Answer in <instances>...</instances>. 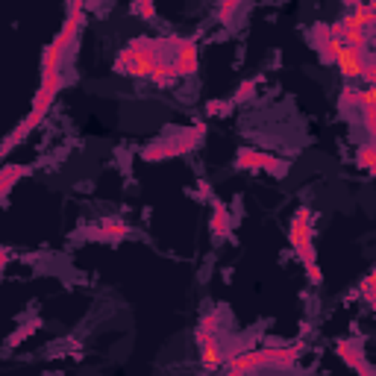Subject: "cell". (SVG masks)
Segmentation results:
<instances>
[{
  "instance_id": "6da1fadb",
  "label": "cell",
  "mask_w": 376,
  "mask_h": 376,
  "mask_svg": "<svg viewBox=\"0 0 376 376\" xmlns=\"http://www.w3.org/2000/svg\"><path fill=\"white\" fill-rule=\"evenodd\" d=\"M182 42L185 39H180V35H168V39H133L118 53L115 74H121V77H144V80H150L162 62L173 59L168 53L171 50L177 53Z\"/></svg>"
},
{
  "instance_id": "484cf974",
  "label": "cell",
  "mask_w": 376,
  "mask_h": 376,
  "mask_svg": "<svg viewBox=\"0 0 376 376\" xmlns=\"http://www.w3.org/2000/svg\"><path fill=\"white\" fill-rule=\"evenodd\" d=\"M35 327H39V321H33V323H27V327H21L18 332H12V335L6 338V344H9V347H15V344H21V341H24V338H30V335L35 332Z\"/></svg>"
},
{
  "instance_id": "7c38bea8",
  "label": "cell",
  "mask_w": 376,
  "mask_h": 376,
  "mask_svg": "<svg viewBox=\"0 0 376 376\" xmlns=\"http://www.w3.org/2000/svg\"><path fill=\"white\" fill-rule=\"evenodd\" d=\"M361 121H365V130L370 135V142L376 144V85H368L365 92H361Z\"/></svg>"
},
{
  "instance_id": "d4e9b609",
  "label": "cell",
  "mask_w": 376,
  "mask_h": 376,
  "mask_svg": "<svg viewBox=\"0 0 376 376\" xmlns=\"http://www.w3.org/2000/svg\"><path fill=\"white\" fill-rule=\"evenodd\" d=\"M332 39V24H315L311 27V44H323V42H330Z\"/></svg>"
},
{
  "instance_id": "f546056e",
  "label": "cell",
  "mask_w": 376,
  "mask_h": 376,
  "mask_svg": "<svg viewBox=\"0 0 376 376\" xmlns=\"http://www.w3.org/2000/svg\"><path fill=\"white\" fill-rule=\"evenodd\" d=\"M197 197L200 200H212V191H209V182L206 180H197Z\"/></svg>"
},
{
  "instance_id": "4316f807",
  "label": "cell",
  "mask_w": 376,
  "mask_h": 376,
  "mask_svg": "<svg viewBox=\"0 0 376 376\" xmlns=\"http://www.w3.org/2000/svg\"><path fill=\"white\" fill-rule=\"evenodd\" d=\"M361 80H365L368 85H376V53H368L365 71H361Z\"/></svg>"
},
{
  "instance_id": "44dd1931",
  "label": "cell",
  "mask_w": 376,
  "mask_h": 376,
  "mask_svg": "<svg viewBox=\"0 0 376 376\" xmlns=\"http://www.w3.org/2000/svg\"><path fill=\"white\" fill-rule=\"evenodd\" d=\"M130 12H133L135 18L153 21V18H156V3H153V0H133V3H130Z\"/></svg>"
},
{
  "instance_id": "52a82bcc",
  "label": "cell",
  "mask_w": 376,
  "mask_h": 376,
  "mask_svg": "<svg viewBox=\"0 0 376 376\" xmlns=\"http://www.w3.org/2000/svg\"><path fill=\"white\" fill-rule=\"evenodd\" d=\"M173 65H177L180 77H191L200 68V53H197V42L194 39H185L180 44V50L173 53Z\"/></svg>"
},
{
  "instance_id": "d6986e66",
  "label": "cell",
  "mask_w": 376,
  "mask_h": 376,
  "mask_svg": "<svg viewBox=\"0 0 376 376\" xmlns=\"http://www.w3.org/2000/svg\"><path fill=\"white\" fill-rule=\"evenodd\" d=\"M338 106H341L344 112H350L353 106H361V89H356L353 83H344L341 97H338Z\"/></svg>"
},
{
  "instance_id": "4dcf8cb0",
  "label": "cell",
  "mask_w": 376,
  "mask_h": 376,
  "mask_svg": "<svg viewBox=\"0 0 376 376\" xmlns=\"http://www.w3.org/2000/svg\"><path fill=\"white\" fill-rule=\"evenodd\" d=\"M68 9H85V0H65Z\"/></svg>"
},
{
  "instance_id": "8992f818",
  "label": "cell",
  "mask_w": 376,
  "mask_h": 376,
  "mask_svg": "<svg viewBox=\"0 0 376 376\" xmlns=\"http://www.w3.org/2000/svg\"><path fill=\"white\" fill-rule=\"evenodd\" d=\"M59 92H62V74L59 71H42V85H39V92H35V97H33V109L47 112Z\"/></svg>"
},
{
  "instance_id": "7402d4cb",
  "label": "cell",
  "mask_w": 376,
  "mask_h": 376,
  "mask_svg": "<svg viewBox=\"0 0 376 376\" xmlns=\"http://www.w3.org/2000/svg\"><path fill=\"white\" fill-rule=\"evenodd\" d=\"M256 92H259V80H256V77L241 80V85H238L235 94H232V103H244V100H250Z\"/></svg>"
},
{
  "instance_id": "83f0119b",
  "label": "cell",
  "mask_w": 376,
  "mask_h": 376,
  "mask_svg": "<svg viewBox=\"0 0 376 376\" xmlns=\"http://www.w3.org/2000/svg\"><path fill=\"white\" fill-rule=\"evenodd\" d=\"M361 297H365L368 303H370V300H376V271L370 273V277L361 280Z\"/></svg>"
},
{
  "instance_id": "5b68a950",
  "label": "cell",
  "mask_w": 376,
  "mask_h": 376,
  "mask_svg": "<svg viewBox=\"0 0 376 376\" xmlns=\"http://www.w3.org/2000/svg\"><path fill=\"white\" fill-rule=\"evenodd\" d=\"M368 53H370V50H359V47H350V44L341 47V53H338V62H335V65L341 68V74H344V80H347V83H353L356 77H361Z\"/></svg>"
},
{
  "instance_id": "603a6c76",
  "label": "cell",
  "mask_w": 376,
  "mask_h": 376,
  "mask_svg": "<svg viewBox=\"0 0 376 376\" xmlns=\"http://www.w3.org/2000/svg\"><path fill=\"white\" fill-rule=\"evenodd\" d=\"M232 112V100H209L206 103V115L209 118H227Z\"/></svg>"
},
{
  "instance_id": "9a60e30c",
  "label": "cell",
  "mask_w": 376,
  "mask_h": 376,
  "mask_svg": "<svg viewBox=\"0 0 376 376\" xmlns=\"http://www.w3.org/2000/svg\"><path fill=\"white\" fill-rule=\"evenodd\" d=\"M30 173V168H24V165H3L0 168V197H3V203L9 200V191L15 188L18 180H24Z\"/></svg>"
},
{
  "instance_id": "ac0fdd59",
  "label": "cell",
  "mask_w": 376,
  "mask_h": 376,
  "mask_svg": "<svg viewBox=\"0 0 376 376\" xmlns=\"http://www.w3.org/2000/svg\"><path fill=\"white\" fill-rule=\"evenodd\" d=\"M65 56V50H62L56 42H50L42 53V71H59V62Z\"/></svg>"
},
{
  "instance_id": "2e32d148",
  "label": "cell",
  "mask_w": 376,
  "mask_h": 376,
  "mask_svg": "<svg viewBox=\"0 0 376 376\" xmlns=\"http://www.w3.org/2000/svg\"><path fill=\"white\" fill-rule=\"evenodd\" d=\"M97 235L100 238H127L130 227L123 221H118V218H103V221H100V232Z\"/></svg>"
},
{
  "instance_id": "ba28073f",
  "label": "cell",
  "mask_w": 376,
  "mask_h": 376,
  "mask_svg": "<svg viewBox=\"0 0 376 376\" xmlns=\"http://www.w3.org/2000/svg\"><path fill=\"white\" fill-rule=\"evenodd\" d=\"M265 356H268V368H291L294 361L303 356V347L300 344H268L265 347Z\"/></svg>"
},
{
  "instance_id": "836d02e7",
  "label": "cell",
  "mask_w": 376,
  "mask_h": 376,
  "mask_svg": "<svg viewBox=\"0 0 376 376\" xmlns=\"http://www.w3.org/2000/svg\"><path fill=\"white\" fill-rule=\"evenodd\" d=\"M370 309H373V311H376V300H370Z\"/></svg>"
},
{
  "instance_id": "1f68e13d",
  "label": "cell",
  "mask_w": 376,
  "mask_h": 376,
  "mask_svg": "<svg viewBox=\"0 0 376 376\" xmlns=\"http://www.w3.org/2000/svg\"><path fill=\"white\" fill-rule=\"evenodd\" d=\"M0 256H3V259H0V265L6 268V265H9V247H3V250H0Z\"/></svg>"
},
{
  "instance_id": "3957f363",
  "label": "cell",
  "mask_w": 376,
  "mask_h": 376,
  "mask_svg": "<svg viewBox=\"0 0 376 376\" xmlns=\"http://www.w3.org/2000/svg\"><path fill=\"white\" fill-rule=\"evenodd\" d=\"M311 209L309 206H300L291 218V227H288V241H291L297 259L303 265H311L318 262V250H315V227H311Z\"/></svg>"
},
{
  "instance_id": "277c9868",
  "label": "cell",
  "mask_w": 376,
  "mask_h": 376,
  "mask_svg": "<svg viewBox=\"0 0 376 376\" xmlns=\"http://www.w3.org/2000/svg\"><path fill=\"white\" fill-rule=\"evenodd\" d=\"M335 353L341 356V361H344L347 368H353L361 376H373L376 373V368H370L365 353H361V341H359V338H344V341H338Z\"/></svg>"
},
{
  "instance_id": "cb8c5ba5",
  "label": "cell",
  "mask_w": 376,
  "mask_h": 376,
  "mask_svg": "<svg viewBox=\"0 0 376 376\" xmlns=\"http://www.w3.org/2000/svg\"><path fill=\"white\" fill-rule=\"evenodd\" d=\"M241 3H244V0H221V3H218V21L221 24H230L232 15H235V9L241 6Z\"/></svg>"
},
{
  "instance_id": "ffe728a7",
  "label": "cell",
  "mask_w": 376,
  "mask_h": 376,
  "mask_svg": "<svg viewBox=\"0 0 376 376\" xmlns=\"http://www.w3.org/2000/svg\"><path fill=\"white\" fill-rule=\"evenodd\" d=\"M256 156H259V150L241 147V150L235 153V168H238V171H256Z\"/></svg>"
},
{
  "instance_id": "8fae6325",
  "label": "cell",
  "mask_w": 376,
  "mask_h": 376,
  "mask_svg": "<svg viewBox=\"0 0 376 376\" xmlns=\"http://www.w3.org/2000/svg\"><path fill=\"white\" fill-rule=\"evenodd\" d=\"M200 361H203L206 370H218L223 368V361H227V350H223L221 338H212V341L200 344Z\"/></svg>"
},
{
  "instance_id": "4fadbf2b",
  "label": "cell",
  "mask_w": 376,
  "mask_h": 376,
  "mask_svg": "<svg viewBox=\"0 0 376 376\" xmlns=\"http://www.w3.org/2000/svg\"><path fill=\"white\" fill-rule=\"evenodd\" d=\"M218 332H221V315H218V311H206V315L200 318L197 330H194V341H197V347H200V344H206V341H212V338H218Z\"/></svg>"
},
{
  "instance_id": "30bf717a",
  "label": "cell",
  "mask_w": 376,
  "mask_h": 376,
  "mask_svg": "<svg viewBox=\"0 0 376 376\" xmlns=\"http://www.w3.org/2000/svg\"><path fill=\"white\" fill-rule=\"evenodd\" d=\"M209 203H212V221H209L212 235H218V238H230V232H232V218H230L227 203H223V200H218V197H212Z\"/></svg>"
},
{
  "instance_id": "e0dca14e",
  "label": "cell",
  "mask_w": 376,
  "mask_h": 376,
  "mask_svg": "<svg viewBox=\"0 0 376 376\" xmlns=\"http://www.w3.org/2000/svg\"><path fill=\"white\" fill-rule=\"evenodd\" d=\"M341 47H344V42H341V39H335V35H332L330 42L318 44L315 50H318V59L323 62V65H335V62H338V53H341Z\"/></svg>"
},
{
  "instance_id": "9c48e42d",
  "label": "cell",
  "mask_w": 376,
  "mask_h": 376,
  "mask_svg": "<svg viewBox=\"0 0 376 376\" xmlns=\"http://www.w3.org/2000/svg\"><path fill=\"white\" fill-rule=\"evenodd\" d=\"M44 115H47V112H42V109H30V115L24 118L15 130L9 133V139H6V144H3V156H6L9 150L15 147V144H21L24 139H27V135H30V133H33V130H35V127H39V123L44 121Z\"/></svg>"
},
{
  "instance_id": "f1b7e54d",
  "label": "cell",
  "mask_w": 376,
  "mask_h": 376,
  "mask_svg": "<svg viewBox=\"0 0 376 376\" xmlns=\"http://www.w3.org/2000/svg\"><path fill=\"white\" fill-rule=\"evenodd\" d=\"M306 277H309V282H311V285H321V282H323V271H321L318 262H311V265H306Z\"/></svg>"
},
{
  "instance_id": "7a4b0ae2",
  "label": "cell",
  "mask_w": 376,
  "mask_h": 376,
  "mask_svg": "<svg viewBox=\"0 0 376 376\" xmlns=\"http://www.w3.org/2000/svg\"><path fill=\"white\" fill-rule=\"evenodd\" d=\"M206 133H209L206 123H194V127L177 133L173 139H162V142L147 144V147L142 150V159H144V162H162V159L185 156V153H191V150H197L200 144H203Z\"/></svg>"
},
{
  "instance_id": "5bb4252c",
  "label": "cell",
  "mask_w": 376,
  "mask_h": 376,
  "mask_svg": "<svg viewBox=\"0 0 376 376\" xmlns=\"http://www.w3.org/2000/svg\"><path fill=\"white\" fill-rule=\"evenodd\" d=\"M256 171H265V173H271V177L282 180V177H288L291 165H288L285 159H280V156H271V153H262V150H259V156H256Z\"/></svg>"
},
{
  "instance_id": "d6a6232c",
  "label": "cell",
  "mask_w": 376,
  "mask_h": 376,
  "mask_svg": "<svg viewBox=\"0 0 376 376\" xmlns=\"http://www.w3.org/2000/svg\"><path fill=\"white\" fill-rule=\"evenodd\" d=\"M359 3H361V0H344V6H347V9H356Z\"/></svg>"
}]
</instances>
